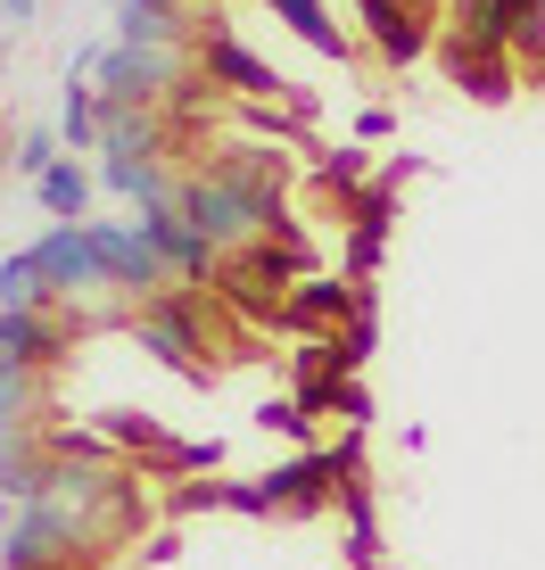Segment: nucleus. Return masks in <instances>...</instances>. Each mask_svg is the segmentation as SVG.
Returning <instances> with one entry per match:
<instances>
[{
	"label": "nucleus",
	"instance_id": "obj_20",
	"mask_svg": "<svg viewBox=\"0 0 545 570\" xmlns=\"http://www.w3.org/2000/svg\"><path fill=\"white\" fill-rule=\"evenodd\" d=\"M537 83H545V67H537Z\"/></svg>",
	"mask_w": 545,
	"mask_h": 570
},
{
	"label": "nucleus",
	"instance_id": "obj_6",
	"mask_svg": "<svg viewBox=\"0 0 545 570\" xmlns=\"http://www.w3.org/2000/svg\"><path fill=\"white\" fill-rule=\"evenodd\" d=\"M91 248H100V273H108V289H116L125 306H149V298H166V289H174L166 257L141 240V224H116V215H91Z\"/></svg>",
	"mask_w": 545,
	"mask_h": 570
},
{
	"label": "nucleus",
	"instance_id": "obj_15",
	"mask_svg": "<svg viewBox=\"0 0 545 570\" xmlns=\"http://www.w3.org/2000/svg\"><path fill=\"white\" fill-rule=\"evenodd\" d=\"M339 504H347V554H356L364 570H373V562H380V529H373V497H364V488L347 480V488H339Z\"/></svg>",
	"mask_w": 545,
	"mask_h": 570
},
{
	"label": "nucleus",
	"instance_id": "obj_7",
	"mask_svg": "<svg viewBox=\"0 0 545 570\" xmlns=\"http://www.w3.org/2000/svg\"><path fill=\"white\" fill-rule=\"evenodd\" d=\"M132 224H141V240H149V248H158V257H166V273H174V282H182V289H207V282H216L224 248L207 240V232L190 224V215L174 207V199H166V207H141V215H132Z\"/></svg>",
	"mask_w": 545,
	"mask_h": 570
},
{
	"label": "nucleus",
	"instance_id": "obj_2",
	"mask_svg": "<svg viewBox=\"0 0 545 570\" xmlns=\"http://www.w3.org/2000/svg\"><path fill=\"white\" fill-rule=\"evenodd\" d=\"M306 282V248L298 240H248V248H224V265H216V306L224 314H240V331H265V323H281V306H289V289Z\"/></svg>",
	"mask_w": 545,
	"mask_h": 570
},
{
	"label": "nucleus",
	"instance_id": "obj_10",
	"mask_svg": "<svg viewBox=\"0 0 545 570\" xmlns=\"http://www.w3.org/2000/svg\"><path fill=\"white\" fill-rule=\"evenodd\" d=\"M356 9H364V33H373L380 67H414L422 42H430L438 0H356Z\"/></svg>",
	"mask_w": 545,
	"mask_h": 570
},
{
	"label": "nucleus",
	"instance_id": "obj_16",
	"mask_svg": "<svg viewBox=\"0 0 545 570\" xmlns=\"http://www.w3.org/2000/svg\"><path fill=\"white\" fill-rule=\"evenodd\" d=\"M455 83L479 91V100H504L513 91V58H455Z\"/></svg>",
	"mask_w": 545,
	"mask_h": 570
},
{
	"label": "nucleus",
	"instance_id": "obj_18",
	"mask_svg": "<svg viewBox=\"0 0 545 570\" xmlns=\"http://www.w3.org/2000/svg\"><path fill=\"white\" fill-rule=\"evenodd\" d=\"M356 141H388V108H364L356 116Z\"/></svg>",
	"mask_w": 545,
	"mask_h": 570
},
{
	"label": "nucleus",
	"instance_id": "obj_19",
	"mask_svg": "<svg viewBox=\"0 0 545 570\" xmlns=\"http://www.w3.org/2000/svg\"><path fill=\"white\" fill-rule=\"evenodd\" d=\"M0 17H9V26H33V0H0Z\"/></svg>",
	"mask_w": 545,
	"mask_h": 570
},
{
	"label": "nucleus",
	"instance_id": "obj_14",
	"mask_svg": "<svg viewBox=\"0 0 545 570\" xmlns=\"http://www.w3.org/2000/svg\"><path fill=\"white\" fill-rule=\"evenodd\" d=\"M26 306H50V289L33 273V257L17 248V257H0V314H26Z\"/></svg>",
	"mask_w": 545,
	"mask_h": 570
},
{
	"label": "nucleus",
	"instance_id": "obj_17",
	"mask_svg": "<svg viewBox=\"0 0 545 570\" xmlns=\"http://www.w3.org/2000/svg\"><path fill=\"white\" fill-rule=\"evenodd\" d=\"M58 157H67V141H58V132H17V149H9V166L26 174V183H42V174L58 166Z\"/></svg>",
	"mask_w": 545,
	"mask_h": 570
},
{
	"label": "nucleus",
	"instance_id": "obj_4",
	"mask_svg": "<svg viewBox=\"0 0 545 570\" xmlns=\"http://www.w3.org/2000/svg\"><path fill=\"white\" fill-rule=\"evenodd\" d=\"M207 314H216V289H166V298L132 306V331L141 347L174 372H207Z\"/></svg>",
	"mask_w": 545,
	"mask_h": 570
},
{
	"label": "nucleus",
	"instance_id": "obj_5",
	"mask_svg": "<svg viewBox=\"0 0 545 570\" xmlns=\"http://www.w3.org/2000/svg\"><path fill=\"white\" fill-rule=\"evenodd\" d=\"M26 257H33V273H42L50 306H75V314H83V298H100V289H108L100 248H91V224H50Z\"/></svg>",
	"mask_w": 545,
	"mask_h": 570
},
{
	"label": "nucleus",
	"instance_id": "obj_12",
	"mask_svg": "<svg viewBox=\"0 0 545 570\" xmlns=\"http://www.w3.org/2000/svg\"><path fill=\"white\" fill-rule=\"evenodd\" d=\"M33 199H42V215H58V224H91V199H100V166H83V157H58L42 183H33Z\"/></svg>",
	"mask_w": 545,
	"mask_h": 570
},
{
	"label": "nucleus",
	"instance_id": "obj_3",
	"mask_svg": "<svg viewBox=\"0 0 545 570\" xmlns=\"http://www.w3.org/2000/svg\"><path fill=\"white\" fill-rule=\"evenodd\" d=\"M199 58L190 50H141V42H108L91 83H100V108H166L174 91L190 83Z\"/></svg>",
	"mask_w": 545,
	"mask_h": 570
},
{
	"label": "nucleus",
	"instance_id": "obj_8",
	"mask_svg": "<svg viewBox=\"0 0 545 570\" xmlns=\"http://www.w3.org/2000/svg\"><path fill=\"white\" fill-rule=\"evenodd\" d=\"M75 331H91L75 306H26V314H0V356L17 372H50L75 347Z\"/></svg>",
	"mask_w": 545,
	"mask_h": 570
},
{
	"label": "nucleus",
	"instance_id": "obj_1",
	"mask_svg": "<svg viewBox=\"0 0 545 570\" xmlns=\"http://www.w3.org/2000/svg\"><path fill=\"white\" fill-rule=\"evenodd\" d=\"M174 207H182L216 248L298 240V232H289V207H281V157H265V149H248V141L224 149V157H207L199 174H182Z\"/></svg>",
	"mask_w": 545,
	"mask_h": 570
},
{
	"label": "nucleus",
	"instance_id": "obj_9",
	"mask_svg": "<svg viewBox=\"0 0 545 570\" xmlns=\"http://www.w3.org/2000/svg\"><path fill=\"white\" fill-rule=\"evenodd\" d=\"M356 314H364L356 273H306V282L289 289V306H281V331H306V340H339Z\"/></svg>",
	"mask_w": 545,
	"mask_h": 570
},
{
	"label": "nucleus",
	"instance_id": "obj_13",
	"mask_svg": "<svg viewBox=\"0 0 545 570\" xmlns=\"http://www.w3.org/2000/svg\"><path fill=\"white\" fill-rule=\"evenodd\" d=\"M272 17H289V33H298L306 50H323V58H347V33L330 26V9L323 0H265Z\"/></svg>",
	"mask_w": 545,
	"mask_h": 570
},
{
	"label": "nucleus",
	"instance_id": "obj_11",
	"mask_svg": "<svg viewBox=\"0 0 545 570\" xmlns=\"http://www.w3.org/2000/svg\"><path fill=\"white\" fill-rule=\"evenodd\" d=\"M190 58H199L207 83H231V91H248V100H272V91H281V75H272L265 58H248L231 33H199V42H190Z\"/></svg>",
	"mask_w": 545,
	"mask_h": 570
}]
</instances>
